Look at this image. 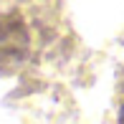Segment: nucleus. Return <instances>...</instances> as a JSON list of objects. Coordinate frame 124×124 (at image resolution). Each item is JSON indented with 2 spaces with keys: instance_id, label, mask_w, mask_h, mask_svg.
Here are the masks:
<instances>
[{
  "instance_id": "f03ea898",
  "label": "nucleus",
  "mask_w": 124,
  "mask_h": 124,
  "mask_svg": "<svg viewBox=\"0 0 124 124\" xmlns=\"http://www.w3.org/2000/svg\"><path fill=\"white\" fill-rule=\"evenodd\" d=\"M119 122L124 124V104H122V109H119Z\"/></svg>"
},
{
  "instance_id": "f257e3e1",
  "label": "nucleus",
  "mask_w": 124,
  "mask_h": 124,
  "mask_svg": "<svg viewBox=\"0 0 124 124\" xmlns=\"http://www.w3.org/2000/svg\"><path fill=\"white\" fill-rule=\"evenodd\" d=\"M33 56L31 23L18 10L0 13V74H15Z\"/></svg>"
}]
</instances>
